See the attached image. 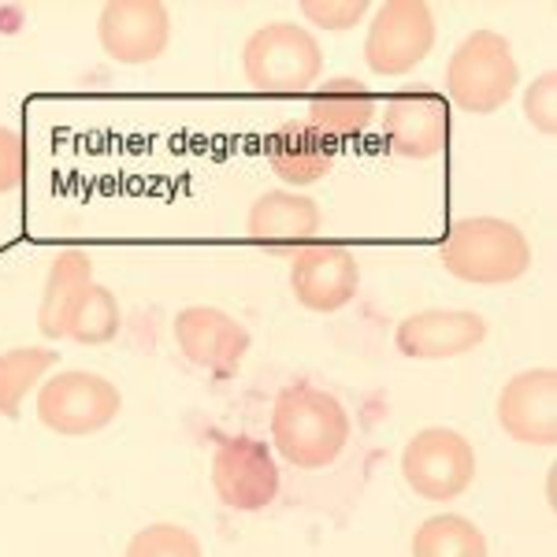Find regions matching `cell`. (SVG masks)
Here are the masks:
<instances>
[{
    "mask_svg": "<svg viewBox=\"0 0 557 557\" xmlns=\"http://www.w3.org/2000/svg\"><path fill=\"white\" fill-rule=\"evenodd\" d=\"M120 323H123V317H120V301H115V294L108 290V286L94 283L67 338L78 346H104L120 335Z\"/></svg>",
    "mask_w": 557,
    "mask_h": 557,
    "instance_id": "21",
    "label": "cell"
},
{
    "mask_svg": "<svg viewBox=\"0 0 557 557\" xmlns=\"http://www.w3.org/2000/svg\"><path fill=\"white\" fill-rule=\"evenodd\" d=\"M127 557H205L201 543L183 524H149L131 539Z\"/></svg>",
    "mask_w": 557,
    "mask_h": 557,
    "instance_id": "22",
    "label": "cell"
},
{
    "mask_svg": "<svg viewBox=\"0 0 557 557\" xmlns=\"http://www.w3.org/2000/svg\"><path fill=\"white\" fill-rule=\"evenodd\" d=\"M323 227V212L312 197L290 190H268L253 201L246 215V231L257 246L272 253H298L301 246H312Z\"/></svg>",
    "mask_w": 557,
    "mask_h": 557,
    "instance_id": "15",
    "label": "cell"
},
{
    "mask_svg": "<svg viewBox=\"0 0 557 557\" xmlns=\"http://www.w3.org/2000/svg\"><path fill=\"white\" fill-rule=\"evenodd\" d=\"M401 475L409 491L428 502H454L475 480V450L454 428H424L401 450Z\"/></svg>",
    "mask_w": 557,
    "mask_h": 557,
    "instance_id": "8",
    "label": "cell"
},
{
    "mask_svg": "<svg viewBox=\"0 0 557 557\" xmlns=\"http://www.w3.org/2000/svg\"><path fill=\"white\" fill-rule=\"evenodd\" d=\"M375 120V97L372 89L357 78H331L323 83L309 101V127H317L323 138H357Z\"/></svg>",
    "mask_w": 557,
    "mask_h": 557,
    "instance_id": "18",
    "label": "cell"
},
{
    "mask_svg": "<svg viewBox=\"0 0 557 557\" xmlns=\"http://www.w3.org/2000/svg\"><path fill=\"white\" fill-rule=\"evenodd\" d=\"M438 260L454 278L472 286H506L528 275L532 268V242L524 231L498 215H469L457 220L446 235Z\"/></svg>",
    "mask_w": 557,
    "mask_h": 557,
    "instance_id": "2",
    "label": "cell"
},
{
    "mask_svg": "<svg viewBox=\"0 0 557 557\" xmlns=\"http://www.w3.org/2000/svg\"><path fill=\"white\" fill-rule=\"evenodd\" d=\"M123 394L112 380L97 372H60L41 383L38 391V420L52 435L86 438L97 435L120 417Z\"/></svg>",
    "mask_w": 557,
    "mask_h": 557,
    "instance_id": "6",
    "label": "cell"
},
{
    "mask_svg": "<svg viewBox=\"0 0 557 557\" xmlns=\"http://www.w3.org/2000/svg\"><path fill=\"white\" fill-rule=\"evenodd\" d=\"M435 38V12L424 0H386L368 23L364 64L383 78L409 75L431 57Z\"/></svg>",
    "mask_w": 557,
    "mask_h": 557,
    "instance_id": "5",
    "label": "cell"
},
{
    "mask_svg": "<svg viewBox=\"0 0 557 557\" xmlns=\"http://www.w3.org/2000/svg\"><path fill=\"white\" fill-rule=\"evenodd\" d=\"M212 491L235 513H260L283 494L275 454L253 435H223L212 450Z\"/></svg>",
    "mask_w": 557,
    "mask_h": 557,
    "instance_id": "7",
    "label": "cell"
},
{
    "mask_svg": "<svg viewBox=\"0 0 557 557\" xmlns=\"http://www.w3.org/2000/svg\"><path fill=\"white\" fill-rule=\"evenodd\" d=\"M412 557H487V535L469 517H428L412 535Z\"/></svg>",
    "mask_w": 557,
    "mask_h": 557,
    "instance_id": "19",
    "label": "cell"
},
{
    "mask_svg": "<svg viewBox=\"0 0 557 557\" xmlns=\"http://www.w3.org/2000/svg\"><path fill=\"white\" fill-rule=\"evenodd\" d=\"M172 335L186 361L220 375V380H231L238 372V364L246 361L249 346H253V335H249L246 323L227 317L223 309H212V305L178 309Z\"/></svg>",
    "mask_w": 557,
    "mask_h": 557,
    "instance_id": "9",
    "label": "cell"
},
{
    "mask_svg": "<svg viewBox=\"0 0 557 557\" xmlns=\"http://www.w3.org/2000/svg\"><path fill=\"white\" fill-rule=\"evenodd\" d=\"M242 71H246V83L260 94H305L323 75V49L305 26L275 20L249 34L242 49Z\"/></svg>",
    "mask_w": 557,
    "mask_h": 557,
    "instance_id": "4",
    "label": "cell"
},
{
    "mask_svg": "<svg viewBox=\"0 0 557 557\" xmlns=\"http://www.w3.org/2000/svg\"><path fill=\"white\" fill-rule=\"evenodd\" d=\"M520 83L513 45L498 30H472L446 64V94L469 115H494Z\"/></svg>",
    "mask_w": 557,
    "mask_h": 557,
    "instance_id": "3",
    "label": "cell"
},
{
    "mask_svg": "<svg viewBox=\"0 0 557 557\" xmlns=\"http://www.w3.org/2000/svg\"><path fill=\"white\" fill-rule=\"evenodd\" d=\"M26 178V141L20 131L0 127V197L15 194Z\"/></svg>",
    "mask_w": 557,
    "mask_h": 557,
    "instance_id": "25",
    "label": "cell"
},
{
    "mask_svg": "<svg viewBox=\"0 0 557 557\" xmlns=\"http://www.w3.org/2000/svg\"><path fill=\"white\" fill-rule=\"evenodd\" d=\"M524 120L532 123L539 134L554 138V131H557V75L554 71L539 75L535 83L524 89Z\"/></svg>",
    "mask_w": 557,
    "mask_h": 557,
    "instance_id": "24",
    "label": "cell"
},
{
    "mask_svg": "<svg viewBox=\"0 0 557 557\" xmlns=\"http://www.w3.org/2000/svg\"><path fill=\"white\" fill-rule=\"evenodd\" d=\"M335 141L323 138L309 123H283L268 138V164L286 186H312L331 175L335 168Z\"/></svg>",
    "mask_w": 557,
    "mask_h": 557,
    "instance_id": "17",
    "label": "cell"
},
{
    "mask_svg": "<svg viewBox=\"0 0 557 557\" xmlns=\"http://www.w3.org/2000/svg\"><path fill=\"white\" fill-rule=\"evenodd\" d=\"M97 41L115 64H152L172 41V12L160 0H112L97 15Z\"/></svg>",
    "mask_w": 557,
    "mask_h": 557,
    "instance_id": "10",
    "label": "cell"
},
{
    "mask_svg": "<svg viewBox=\"0 0 557 557\" xmlns=\"http://www.w3.org/2000/svg\"><path fill=\"white\" fill-rule=\"evenodd\" d=\"M446 101L431 89H406L386 97L383 108V138L406 160H431L446 149Z\"/></svg>",
    "mask_w": 557,
    "mask_h": 557,
    "instance_id": "14",
    "label": "cell"
},
{
    "mask_svg": "<svg viewBox=\"0 0 557 557\" xmlns=\"http://www.w3.org/2000/svg\"><path fill=\"white\" fill-rule=\"evenodd\" d=\"M57 361H60L57 349H41V346H20L0 354V417L20 420L23 398Z\"/></svg>",
    "mask_w": 557,
    "mask_h": 557,
    "instance_id": "20",
    "label": "cell"
},
{
    "mask_svg": "<svg viewBox=\"0 0 557 557\" xmlns=\"http://www.w3.org/2000/svg\"><path fill=\"white\" fill-rule=\"evenodd\" d=\"M290 290L301 309L309 312H338L361 290V264L346 246L335 242H312L290 253Z\"/></svg>",
    "mask_w": 557,
    "mask_h": 557,
    "instance_id": "11",
    "label": "cell"
},
{
    "mask_svg": "<svg viewBox=\"0 0 557 557\" xmlns=\"http://www.w3.org/2000/svg\"><path fill=\"white\" fill-rule=\"evenodd\" d=\"M368 12H372L368 0H305L301 4L305 20L317 23L320 30H335V34L354 30Z\"/></svg>",
    "mask_w": 557,
    "mask_h": 557,
    "instance_id": "23",
    "label": "cell"
},
{
    "mask_svg": "<svg viewBox=\"0 0 557 557\" xmlns=\"http://www.w3.org/2000/svg\"><path fill=\"white\" fill-rule=\"evenodd\" d=\"M498 428L528 446L557 443V372L528 368L498 394Z\"/></svg>",
    "mask_w": 557,
    "mask_h": 557,
    "instance_id": "12",
    "label": "cell"
},
{
    "mask_svg": "<svg viewBox=\"0 0 557 557\" xmlns=\"http://www.w3.org/2000/svg\"><path fill=\"white\" fill-rule=\"evenodd\" d=\"M94 286V260L86 249H60L45 275L38 327L45 338H67Z\"/></svg>",
    "mask_w": 557,
    "mask_h": 557,
    "instance_id": "16",
    "label": "cell"
},
{
    "mask_svg": "<svg viewBox=\"0 0 557 557\" xmlns=\"http://www.w3.org/2000/svg\"><path fill=\"white\" fill-rule=\"evenodd\" d=\"M268 435L278 475H286V494L294 502L331 513L361 502L372 472V446L354 424L349 401L338 391L290 375L272 394Z\"/></svg>",
    "mask_w": 557,
    "mask_h": 557,
    "instance_id": "1",
    "label": "cell"
},
{
    "mask_svg": "<svg viewBox=\"0 0 557 557\" xmlns=\"http://www.w3.org/2000/svg\"><path fill=\"white\" fill-rule=\"evenodd\" d=\"M487 338V320L469 309H428L412 312L394 331V346L412 361H446L472 354Z\"/></svg>",
    "mask_w": 557,
    "mask_h": 557,
    "instance_id": "13",
    "label": "cell"
}]
</instances>
